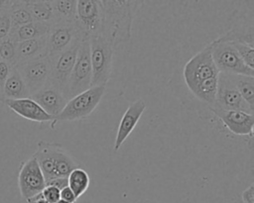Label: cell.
<instances>
[{
  "mask_svg": "<svg viewBox=\"0 0 254 203\" xmlns=\"http://www.w3.org/2000/svg\"><path fill=\"white\" fill-rule=\"evenodd\" d=\"M103 8V29L105 36L116 49L122 43L129 42L132 36V24L134 16L142 6L143 1L104 0L101 1Z\"/></svg>",
  "mask_w": 254,
  "mask_h": 203,
  "instance_id": "1",
  "label": "cell"
},
{
  "mask_svg": "<svg viewBox=\"0 0 254 203\" xmlns=\"http://www.w3.org/2000/svg\"><path fill=\"white\" fill-rule=\"evenodd\" d=\"M105 88V85L91 86L68 99L64 109L54 117L51 122V128L55 129L57 124L62 122L77 121L88 117L101 101Z\"/></svg>",
  "mask_w": 254,
  "mask_h": 203,
  "instance_id": "2",
  "label": "cell"
},
{
  "mask_svg": "<svg viewBox=\"0 0 254 203\" xmlns=\"http://www.w3.org/2000/svg\"><path fill=\"white\" fill-rule=\"evenodd\" d=\"M89 48L92 69L91 86H106L111 74L115 48L102 34L89 38Z\"/></svg>",
  "mask_w": 254,
  "mask_h": 203,
  "instance_id": "3",
  "label": "cell"
},
{
  "mask_svg": "<svg viewBox=\"0 0 254 203\" xmlns=\"http://www.w3.org/2000/svg\"><path fill=\"white\" fill-rule=\"evenodd\" d=\"M219 71L212 59L210 43L199 52L194 54L184 66L183 76L191 91L197 84L209 78L217 77Z\"/></svg>",
  "mask_w": 254,
  "mask_h": 203,
  "instance_id": "4",
  "label": "cell"
},
{
  "mask_svg": "<svg viewBox=\"0 0 254 203\" xmlns=\"http://www.w3.org/2000/svg\"><path fill=\"white\" fill-rule=\"evenodd\" d=\"M81 40L82 38L75 40L64 51L53 57H49L51 62V75L49 82L59 88L64 93L65 98L67 94L70 74L76 60V55Z\"/></svg>",
  "mask_w": 254,
  "mask_h": 203,
  "instance_id": "5",
  "label": "cell"
},
{
  "mask_svg": "<svg viewBox=\"0 0 254 203\" xmlns=\"http://www.w3.org/2000/svg\"><path fill=\"white\" fill-rule=\"evenodd\" d=\"M212 59L219 72L254 76V69L244 64L230 42L214 40L210 43Z\"/></svg>",
  "mask_w": 254,
  "mask_h": 203,
  "instance_id": "6",
  "label": "cell"
},
{
  "mask_svg": "<svg viewBox=\"0 0 254 203\" xmlns=\"http://www.w3.org/2000/svg\"><path fill=\"white\" fill-rule=\"evenodd\" d=\"M91 80L92 69L90 62L89 39H82L69 78L66 94L67 100L91 87Z\"/></svg>",
  "mask_w": 254,
  "mask_h": 203,
  "instance_id": "7",
  "label": "cell"
},
{
  "mask_svg": "<svg viewBox=\"0 0 254 203\" xmlns=\"http://www.w3.org/2000/svg\"><path fill=\"white\" fill-rule=\"evenodd\" d=\"M75 23L82 39H89L101 34L103 29V8L101 1H76Z\"/></svg>",
  "mask_w": 254,
  "mask_h": 203,
  "instance_id": "8",
  "label": "cell"
},
{
  "mask_svg": "<svg viewBox=\"0 0 254 203\" xmlns=\"http://www.w3.org/2000/svg\"><path fill=\"white\" fill-rule=\"evenodd\" d=\"M82 38L75 21L53 22L47 35V55L53 57L66 50L75 40Z\"/></svg>",
  "mask_w": 254,
  "mask_h": 203,
  "instance_id": "9",
  "label": "cell"
},
{
  "mask_svg": "<svg viewBox=\"0 0 254 203\" xmlns=\"http://www.w3.org/2000/svg\"><path fill=\"white\" fill-rule=\"evenodd\" d=\"M23 78L30 95L42 89L51 75V62L48 56L35 58L15 66Z\"/></svg>",
  "mask_w": 254,
  "mask_h": 203,
  "instance_id": "10",
  "label": "cell"
},
{
  "mask_svg": "<svg viewBox=\"0 0 254 203\" xmlns=\"http://www.w3.org/2000/svg\"><path fill=\"white\" fill-rule=\"evenodd\" d=\"M210 109L226 111L237 110L244 111L250 114L254 113V111H252L247 103L243 100L239 91L228 77V74L222 72H219L218 74L215 102Z\"/></svg>",
  "mask_w": 254,
  "mask_h": 203,
  "instance_id": "11",
  "label": "cell"
},
{
  "mask_svg": "<svg viewBox=\"0 0 254 203\" xmlns=\"http://www.w3.org/2000/svg\"><path fill=\"white\" fill-rule=\"evenodd\" d=\"M18 185L21 196L28 200L40 194L46 186V179L34 155L25 160L19 170Z\"/></svg>",
  "mask_w": 254,
  "mask_h": 203,
  "instance_id": "12",
  "label": "cell"
},
{
  "mask_svg": "<svg viewBox=\"0 0 254 203\" xmlns=\"http://www.w3.org/2000/svg\"><path fill=\"white\" fill-rule=\"evenodd\" d=\"M222 122L225 128L236 136H248L252 138L254 128V115L237 110L210 109Z\"/></svg>",
  "mask_w": 254,
  "mask_h": 203,
  "instance_id": "13",
  "label": "cell"
},
{
  "mask_svg": "<svg viewBox=\"0 0 254 203\" xmlns=\"http://www.w3.org/2000/svg\"><path fill=\"white\" fill-rule=\"evenodd\" d=\"M146 109V103L142 99H138L131 103L124 112L119 125L114 142V152H117L129 135L133 132L138 124L142 114Z\"/></svg>",
  "mask_w": 254,
  "mask_h": 203,
  "instance_id": "14",
  "label": "cell"
},
{
  "mask_svg": "<svg viewBox=\"0 0 254 203\" xmlns=\"http://www.w3.org/2000/svg\"><path fill=\"white\" fill-rule=\"evenodd\" d=\"M30 97L52 117H56L67 102L64 93L49 81L42 89L32 94Z\"/></svg>",
  "mask_w": 254,
  "mask_h": 203,
  "instance_id": "15",
  "label": "cell"
},
{
  "mask_svg": "<svg viewBox=\"0 0 254 203\" xmlns=\"http://www.w3.org/2000/svg\"><path fill=\"white\" fill-rule=\"evenodd\" d=\"M5 104L17 115L38 123L52 122L54 117L46 113L31 97L22 99H5Z\"/></svg>",
  "mask_w": 254,
  "mask_h": 203,
  "instance_id": "16",
  "label": "cell"
},
{
  "mask_svg": "<svg viewBox=\"0 0 254 203\" xmlns=\"http://www.w3.org/2000/svg\"><path fill=\"white\" fill-rule=\"evenodd\" d=\"M47 55V36L26 40L17 43L16 58L17 65L35 58L44 57Z\"/></svg>",
  "mask_w": 254,
  "mask_h": 203,
  "instance_id": "17",
  "label": "cell"
},
{
  "mask_svg": "<svg viewBox=\"0 0 254 203\" xmlns=\"http://www.w3.org/2000/svg\"><path fill=\"white\" fill-rule=\"evenodd\" d=\"M55 160V177H67L75 168L80 167L78 162L62 145L53 143Z\"/></svg>",
  "mask_w": 254,
  "mask_h": 203,
  "instance_id": "18",
  "label": "cell"
},
{
  "mask_svg": "<svg viewBox=\"0 0 254 203\" xmlns=\"http://www.w3.org/2000/svg\"><path fill=\"white\" fill-rule=\"evenodd\" d=\"M44 174L46 182L55 178V160L53 154V143L41 141L38 144L36 152L33 154Z\"/></svg>",
  "mask_w": 254,
  "mask_h": 203,
  "instance_id": "19",
  "label": "cell"
},
{
  "mask_svg": "<svg viewBox=\"0 0 254 203\" xmlns=\"http://www.w3.org/2000/svg\"><path fill=\"white\" fill-rule=\"evenodd\" d=\"M2 95L5 99H22L30 97V92L16 67L11 72L2 88Z\"/></svg>",
  "mask_w": 254,
  "mask_h": 203,
  "instance_id": "20",
  "label": "cell"
},
{
  "mask_svg": "<svg viewBox=\"0 0 254 203\" xmlns=\"http://www.w3.org/2000/svg\"><path fill=\"white\" fill-rule=\"evenodd\" d=\"M50 27H51V23H43V22L33 21L26 25L12 29L9 35L17 43H19V42L26 41V40H32V39L46 37L50 31Z\"/></svg>",
  "mask_w": 254,
  "mask_h": 203,
  "instance_id": "21",
  "label": "cell"
},
{
  "mask_svg": "<svg viewBox=\"0 0 254 203\" xmlns=\"http://www.w3.org/2000/svg\"><path fill=\"white\" fill-rule=\"evenodd\" d=\"M228 77L249 108L254 111V76L228 74Z\"/></svg>",
  "mask_w": 254,
  "mask_h": 203,
  "instance_id": "22",
  "label": "cell"
},
{
  "mask_svg": "<svg viewBox=\"0 0 254 203\" xmlns=\"http://www.w3.org/2000/svg\"><path fill=\"white\" fill-rule=\"evenodd\" d=\"M33 21L43 23L55 22V14L51 1H26Z\"/></svg>",
  "mask_w": 254,
  "mask_h": 203,
  "instance_id": "23",
  "label": "cell"
},
{
  "mask_svg": "<svg viewBox=\"0 0 254 203\" xmlns=\"http://www.w3.org/2000/svg\"><path fill=\"white\" fill-rule=\"evenodd\" d=\"M218 76L209 78L197 84L190 92L200 101L206 103L210 108L214 105L217 90Z\"/></svg>",
  "mask_w": 254,
  "mask_h": 203,
  "instance_id": "24",
  "label": "cell"
},
{
  "mask_svg": "<svg viewBox=\"0 0 254 203\" xmlns=\"http://www.w3.org/2000/svg\"><path fill=\"white\" fill-rule=\"evenodd\" d=\"M8 7L12 23V29L33 22V18L27 7L26 1H9Z\"/></svg>",
  "mask_w": 254,
  "mask_h": 203,
  "instance_id": "25",
  "label": "cell"
},
{
  "mask_svg": "<svg viewBox=\"0 0 254 203\" xmlns=\"http://www.w3.org/2000/svg\"><path fill=\"white\" fill-rule=\"evenodd\" d=\"M90 183L88 173L81 167L73 169L67 176V186L76 198L80 197L88 189Z\"/></svg>",
  "mask_w": 254,
  "mask_h": 203,
  "instance_id": "26",
  "label": "cell"
},
{
  "mask_svg": "<svg viewBox=\"0 0 254 203\" xmlns=\"http://www.w3.org/2000/svg\"><path fill=\"white\" fill-rule=\"evenodd\" d=\"M52 8L55 14V22L58 20L75 21V0H57L51 1Z\"/></svg>",
  "mask_w": 254,
  "mask_h": 203,
  "instance_id": "27",
  "label": "cell"
},
{
  "mask_svg": "<svg viewBox=\"0 0 254 203\" xmlns=\"http://www.w3.org/2000/svg\"><path fill=\"white\" fill-rule=\"evenodd\" d=\"M16 47L17 42L10 35L0 41V59L6 61L11 67L17 65Z\"/></svg>",
  "mask_w": 254,
  "mask_h": 203,
  "instance_id": "28",
  "label": "cell"
},
{
  "mask_svg": "<svg viewBox=\"0 0 254 203\" xmlns=\"http://www.w3.org/2000/svg\"><path fill=\"white\" fill-rule=\"evenodd\" d=\"M9 1H1L0 6V41L4 38H6L11 30H12V23L9 13V7H8Z\"/></svg>",
  "mask_w": 254,
  "mask_h": 203,
  "instance_id": "29",
  "label": "cell"
},
{
  "mask_svg": "<svg viewBox=\"0 0 254 203\" xmlns=\"http://www.w3.org/2000/svg\"><path fill=\"white\" fill-rule=\"evenodd\" d=\"M246 66L254 69V48L246 44L230 42Z\"/></svg>",
  "mask_w": 254,
  "mask_h": 203,
  "instance_id": "30",
  "label": "cell"
},
{
  "mask_svg": "<svg viewBox=\"0 0 254 203\" xmlns=\"http://www.w3.org/2000/svg\"><path fill=\"white\" fill-rule=\"evenodd\" d=\"M41 194L48 203H57L61 199L60 190L51 185H46Z\"/></svg>",
  "mask_w": 254,
  "mask_h": 203,
  "instance_id": "31",
  "label": "cell"
},
{
  "mask_svg": "<svg viewBox=\"0 0 254 203\" xmlns=\"http://www.w3.org/2000/svg\"><path fill=\"white\" fill-rule=\"evenodd\" d=\"M12 68L13 67H11L6 61L0 59V89H1V91H2L4 83L6 82Z\"/></svg>",
  "mask_w": 254,
  "mask_h": 203,
  "instance_id": "32",
  "label": "cell"
},
{
  "mask_svg": "<svg viewBox=\"0 0 254 203\" xmlns=\"http://www.w3.org/2000/svg\"><path fill=\"white\" fill-rule=\"evenodd\" d=\"M60 197L62 200L67 202V203H74L76 201V196L74 195V193L71 191V189L66 186L64 188H63L60 191Z\"/></svg>",
  "mask_w": 254,
  "mask_h": 203,
  "instance_id": "33",
  "label": "cell"
},
{
  "mask_svg": "<svg viewBox=\"0 0 254 203\" xmlns=\"http://www.w3.org/2000/svg\"><path fill=\"white\" fill-rule=\"evenodd\" d=\"M46 185H51L58 188L60 191L67 186V177H55L46 182Z\"/></svg>",
  "mask_w": 254,
  "mask_h": 203,
  "instance_id": "34",
  "label": "cell"
},
{
  "mask_svg": "<svg viewBox=\"0 0 254 203\" xmlns=\"http://www.w3.org/2000/svg\"><path fill=\"white\" fill-rule=\"evenodd\" d=\"M242 202L243 203H254V184H250L242 192Z\"/></svg>",
  "mask_w": 254,
  "mask_h": 203,
  "instance_id": "35",
  "label": "cell"
},
{
  "mask_svg": "<svg viewBox=\"0 0 254 203\" xmlns=\"http://www.w3.org/2000/svg\"><path fill=\"white\" fill-rule=\"evenodd\" d=\"M26 201H27V203H48V202L43 198V196H42L41 193L38 194V195H36V196H34V197H32V198H30V199H28V200H26Z\"/></svg>",
  "mask_w": 254,
  "mask_h": 203,
  "instance_id": "36",
  "label": "cell"
},
{
  "mask_svg": "<svg viewBox=\"0 0 254 203\" xmlns=\"http://www.w3.org/2000/svg\"><path fill=\"white\" fill-rule=\"evenodd\" d=\"M0 101H4V98H3V95H2L1 89H0Z\"/></svg>",
  "mask_w": 254,
  "mask_h": 203,
  "instance_id": "37",
  "label": "cell"
},
{
  "mask_svg": "<svg viewBox=\"0 0 254 203\" xmlns=\"http://www.w3.org/2000/svg\"><path fill=\"white\" fill-rule=\"evenodd\" d=\"M57 203H67V202H65V201H64V200H62V199H60Z\"/></svg>",
  "mask_w": 254,
  "mask_h": 203,
  "instance_id": "38",
  "label": "cell"
},
{
  "mask_svg": "<svg viewBox=\"0 0 254 203\" xmlns=\"http://www.w3.org/2000/svg\"><path fill=\"white\" fill-rule=\"evenodd\" d=\"M0 6H1V1H0Z\"/></svg>",
  "mask_w": 254,
  "mask_h": 203,
  "instance_id": "39",
  "label": "cell"
}]
</instances>
